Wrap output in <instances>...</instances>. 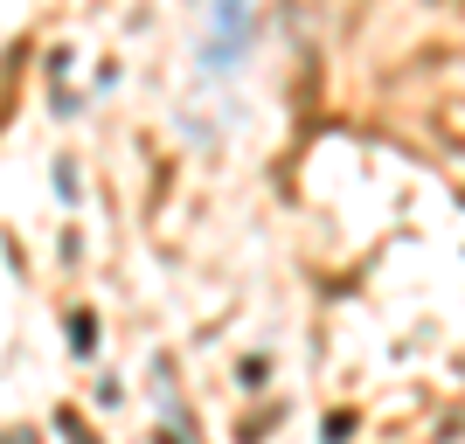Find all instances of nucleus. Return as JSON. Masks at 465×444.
I'll list each match as a JSON object with an SVG mask.
<instances>
[{
  "label": "nucleus",
  "mask_w": 465,
  "mask_h": 444,
  "mask_svg": "<svg viewBox=\"0 0 465 444\" xmlns=\"http://www.w3.org/2000/svg\"><path fill=\"white\" fill-rule=\"evenodd\" d=\"M70 348H77V354L97 348V320H91V312H70Z\"/></svg>",
  "instance_id": "f03ea898"
},
{
  "label": "nucleus",
  "mask_w": 465,
  "mask_h": 444,
  "mask_svg": "<svg viewBox=\"0 0 465 444\" xmlns=\"http://www.w3.org/2000/svg\"><path fill=\"white\" fill-rule=\"evenodd\" d=\"M243 42H251V0H215L209 63H215V70H236V63H243Z\"/></svg>",
  "instance_id": "f257e3e1"
},
{
  "label": "nucleus",
  "mask_w": 465,
  "mask_h": 444,
  "mask_svg": "<svg viewBox=\"0 0 465 444\" xmlns=\"http://www.w3.org/2000/svg\"><path fill=\"white\" fill-rule=\"evenodd\" d=\"M56 424H63V430H70V444H97V438H91V430H84V417H77V409H56Z\"/></svg>",
  "instance_id": "7ed1b4c3"
},
{
  "label": "nucleus",
  "mask_w": 465,
  "mask_h": 444,
  "mask_svg": "<svg viewBox=\"0 0 465 444\" xmlns=\"http://www.w3.org/2000/svg\"><path fill=\"white\" fill-rule=\"evenodd\" d=\"M0 444H35V438H28V430H7V438H0Z\"/></svg>",
  "instance_id": "20e7f679"
}]
</instances>
